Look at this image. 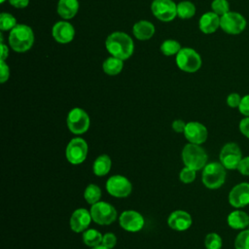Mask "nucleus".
<instances>
[{"mask_svg":"<svg viewBox=\"0 0 249 249\" xmlns=\"http://www.w3.org/2000/svg\"><path fill=\"white\" fill-rule=\"evenodd\" d=\"M105 48L109 54L124 61L132 56L134 53V42L127 33L114 31L107 36Z\"/></svg>","mask_w":249,"mask_h":249,"instance_id":"obj_1","label":"nucleus"},{"mask_svg":"<svg viewBox=\"0 0 249 249\" xmlns=\"http://www.w3.org/2000/svg\"><path fill=\"white\" fill-rule=\"evenodd\" d=\"M35 36L32 28L24 23H18L9 31V47L17 53H25L29 51L34 44Z\"/></svg>","mask_w":249,"mask_h":249,"instance_id":"obj_2","label":"nucleus"},{"mask_svg":"<svg viewBox=\"0 0 249 249\" xmlns=\"http://www.w3.org/2000/svg\"><path fill=\"white\" fill-rule=\"evenodd\" d=\"M181 157L184 165L196 171L203 169V167L207 164V154L205 150L198 144H186L182 149Z\"/></svg>","mask_w":249,"mask_h":249,"instance_id":"obj_3","label":"nucleus"},{"mask_svg":"<svg viewBox=\"0 0 249 249\" xmlns=\"http://www.w3.org/2000/svg\"><path fill=\"white\" fill-rule=\"evenodd\" d=\"M175 63L181 71L186 73H195L200 69L202 59L196 50L185 47L182 48L175 55Z\"/></svg>","mask_w":249,"mask_h":249,"instance_id":"obj_4","label":"nucleus"},{"mask_svg":"<svg viewBox=\"0 0 249 249\" xmlns=\"http://www.w3.org/2000/svg\"><path fill=\"white\" fill-rule=\"evenodd\" d=\"M226 168L221 162H210L207 163L201 174V180L203 185L208 189L220 188L226 180Z\"/></svg>","mask_w":249,"mask_h":249,"instance_id":"obj_5","label":"nucleus"},{"mask_svg":"<svg viewBox=\"0 0 249 249\" xmlns=\"http://www.w3.org/2000/svg\"><path fill=\"white\" fill-rule=\"evenodd\" d=\"M66 124L70 132L81 135L88 131L90 125L89 114L80 107L72 108L66 117Z\"/></svg>","mask_w":249,"mask_h":249,"instance_id":"obj_6","label":"nucleus"},{"mask_svg":"<svg viewBox=\"0 0 249 249\" xmlns=\"http://www.w3.org/2000/svg\"><path fill=\"white\" fill-rule=\"evenodd\" d=\"M89 211L92 221L100 226L111 225L118 217L117 209L111 203L102 200L92 204Z\"/></svg>","mask_w":249,"mask_h":249,"instance_id":"obj_7","label":"nucleus"},{"mask_svg":"<svg viewBox=\"0 0 249 249\" xmlns=\"http://www.w3.org/2000/svg\"><path fill=\"white\" fill-rule=\"evenodd\" d=\"M88 143L84 138L80 136L72 138L65 148L66 160L68 162L74 165L83 163L88 157Z\"/></svg>","mask_w":249,"mask_h":249,"instance_id":"obj_8","label":"nucleus"},{"mask_svg":"<svg viewBox=\"0 0 249 249\" xmlns=\"http://www.w3.org/2000/svg\"><path fill=\"white\" fill-rule=\"evenodd\" d=\"M247 25L245 18L237 12H228L220 17V28L227 34L237 35L242 33Z\"/></svg>","mask_w":249,"mask_h":249,"instance_id":"obj_9","label":"nucleus"},{"mask_svg":"<svg viewBox=\"0 0 249 249\" xmlns=\"http://www.w3.org/2000/svg\"><path fill=\"white\" fill-rule=\"evenodd\" d=\"M105 189L107 193L115 197L123 198L127 197L132 192L131 182L121 174H116L110 176L105 184Z\"/></svg>","mask_w":249,"mask_h":249,"instance_id":"obj_10","label":"nucleus"},{"mask_svg":"<svg viewBox=\"0 0 249 249\" xmlns=\"http://www.w3.org/2000/svg\"><path fill=\"white\" fill-rule=\"evenodd\" d=\"M151 12L159 20L169 22L177 17V4L173 0H153Z\"/></svg>","mask_w":249,"mask_h":249,"instance_id":"obj_11","label":"nucleus"},{"mask_svg":"<svg viewBox=\"0 0 249 249\" xmlns=\"http://www.w3.org/2000/svg\"><path fill=\"white\" fill-rule=\"evenodd\" d=\"M219 158L220 162L225 166L226 169H236L239 161L242 159L241 150L236 143H227L221 149Z\"/></svg>","mask_w":249,"mask_h":249,"instance_id":"obj_12","label":"nucleus"},{"mask_svg":"<svg viewBox=\"0 0 249 249\" xmlns=\"http://www.w3.org/2000/svg\"><path fill=\"white\" fill-rule=\"evenodd\" d=\"M119 224L123 230L128 232H137L143 229L145 220L138 211L124 210L119 216Z\"/></svg>","mask_w":249,"mask_h":249,"instance_id":"obj_13","label":"nucleus"},{"mask_svg":"<svg viewBox=\"0 0 249 249\" xmlns=\"http://www.w3.org/2000/svg\"><path fill=\"white\" fill-rule=\"evenodd\" d=\"M52 36L59 44H68L75 37V28L68 20H58L52 27Z\"/></svg>","mask_w":249,"mask_h":249,"instance_id":"obj_14","label":"nucleus"},{"mask_svg":"<svg viewBox=\"0 0 249 249\" xmlns=\"http://www.w3.org/2000/svg\"><path fill=\"white\" fill-rule=\"evenodd\" d=\"M183 134L189 143L200 145L206 141L208 130L206 126L199 122H189L186 124Z\"/></svg>","mask_w":249,"mask_h":249,"instance_id":"obj_15","label":"nucleus"},{"mask_svg":"<svg viewBox=\"0 0 249 249\" xmlns=\"http://www.w3.org/2000/svg\"><path fill=\"white\" fill-rule=\"evenodd\" d=\"M92 221L90 211L86 208H77L70 216L69 226L74 232H84Z\"/></svg>","mask_w":249,"mask_h":249,"instance_id":"obj_16","label":"nucleus"},{"mask_svg":"<svg viewBox=\"0 0 249 249\" xmlns=\"http://www.w3.org/2000/svg\"><path fill=\"white\" fill-rule=\"evenodd\" d=\"M229 202L235 208L249 204V183L242 182L235 185L229 194Z\"/></svg>","mask_w":249,"mask_h":249,"instance_id":"obj_17","label":"nucleus"},{"mask_svg":"<svg viewBox=\"0 0 249 249\" xmlns=\"http://www.w3.org/2000/svg\"><path fill=\"white\" fill-rule=\"evenodd\" d=\"M193 224L192 216L185 210H175L167 218L168 227L176 231H185Z\"/></svg>","mask_w":249,"mask_h":249,"instance_id":"obj_18","label":"nucleus"},{"mask_svg":"<svg viewBox=\"0 0 249 249\" xmlns=\"http://www.w3.org/2000/svg\"><path fill=\"white\" fill-rule=\"evenodd\" d=\"M220 27V16L214 12L204 13L198 19V28L204 34H212Z\"/></svg>","mask_w":249,"mask_h":249,"instance_id":"obj_19","label":"nucleus"},{"mask_svg":"<svg viewBox=\"0 0 249 249\" xmlns=\"http://www.w3.org/2000/svg\"><path fill=\"white\" fill-rule=\"evenodd\" d=\"M156 32L155 25L145 19H141L136 21L132 26V34L139 41H147L150 40Z\"/></svg>","mask_w":249,"mask_h":249,"instance_id":"obj_20","label":"nucleus"},{"mask_svg":"<svg viewBox=\"0 0 249 249\" xmlns=\"http://www.w3.org/2000/svg\"><path fill=\"white\" fill-rule=\"evenodd\" d=\"M79 8L80 4L78 0H58L56 12L62 19L69 20L78 14Z\"/></svg>","mask_w":249,"mask_h":249,"instance_id":"obj_21","label":"nucleus"},{"mask_svg":"<svg viewBox=\"0 0 249 249\" xmlns=\"http://www.w3.org/2000/svg\"><path fill=\"white\" fill-rule=\"evenodd\" d=\"M228 225L235 230H242L249 226V215L241 210H235L229 214L227 218Z\"/></svg>","mask_w":249,"mask_h":249,"instance_id":"obj_22","label":"nucleus"},{"mask_svg":"<svg viewBox=\"0 0 249 249\" xmlns=\"http://www.w3.org/2000/svg\"><path fill=\"white\" fill-rule=\"evenodd\" d=\"M111 166H112L111 158L106 154H102V155H99L94 160L92 163V171L94 175L98 177H102L109 173V171L111 170Z\"/></svg>","mask_w":249,"mask_h":249,"instance_id":"obj_23","label":"nucleus"},{"mask_svg":"<svg viewBox=\"0 0 249 249\" xmlns=\"http://www.w3.org/2000/svg\"><path fill=\"white\" fill-rule=\"evenodd\" d=\"M124 68V60L110 55L102 63V69L109 76H116L122 72Z\"/></svg>","mask_w":249,"mask_h":249,"instance_id":"obj_24","label":"nucleus"},{"mask_svg":"<svg viewBox=\"0 0 249 249\" xmlns=\"http://www.w3.org/2000/svg\"><path fill=\"white\" fill-rule=\"evenodd\" d=\"M103 234L95 229H87L82 235V239L85 245L92 248L100 245L102 242Z\"/></svg>","mask_w":249,"mask_h":249,"instance_id":"obj_25","label":"nucleus"},{"mask_svg":"<svg viewBox=\"0 0 249 249\" xmlns=\"http://www.w3.org/2000/svg\"><path fill=\"white\" fill-rule=\"evenodd\" d=\"M196 14V6L189 0H183L177 3V17L182 19L192 18Z\"/></svg>","mask_w":249,"mask_h":249,"instance_id":"obj_26","label":"nucleus"},{"mask_svg":"<svg viewBox=\"0 0 249 249\" xmlns=\"http://www.w3.org/2000/svg\"><path fill=\"white\" fill-rule=\"evenodd\" d=\"M101 189L95 184H89L84 191V198L90 205L98 202L101 198Z\"/></svg>","mask_w":249,"mask_h":249,"instance_id":"obj_27","label":"nucleus"},{"mask_svg":"<svg viewBox=\"0 0 249 249\" xmlns=\"http://www.w3.org/2000/svg\"><path fill=\"white\" fill-rule=\"evenodd\" d=\"M181 49H182L181 44L174 39H166L160 46V50L161 53L165 56L176 55Z\"/></svg>","mask_w":249,"mask_h":249,"instance_id":"obj_28","label":"nucleus"},{"mask_svg":"<svg viewBox=\"0 0 249 249\" xmlns=\"http://www.w3.org/2000/svg\"><path fill=\"white\" fill-rule=\"evenodd\" d=\"M17 18L10 13L3 12L0 15V29L2 31H11L17 25Z\"/></svg>","mask_w":249,"mask_h":249,"instance_id":"obj_29","label":"nucleus"},{"mask_svg":"<svg viewBox=\"0 0 249 249\" xmlns=\"http://www.w3.org/2000/svg\"><path fill=\"white\" fill-rule=\"evenodd\" d=\"M222 244V238L216 232H210L206 234L204 238V245L206 249H221Z\"/></svg>","mask_w":249,"mask_h":249,"instance_id":"obj_30","label":"nucleus"},{"mask_svg":"<svg viewBox=\"0 0 249 249\" xmlns=\"http://www.w3.org/2000/svg\"><path fill=\"white\" fill-rule=\"evenodd\" d=\"M211 10L221 17L230 12V3L228 0H213L211 2Z\"/></svg>","mask_w":249,"mask_h":249,"instance_id":"obj_31","label":"nucleus"},{"mask_svg":"<svg viewBox=\"0 0 249 249\" xmlns=\"http://www.w3.org/2000/svg\"><path fill=\"white\" fill-rule=\"evenodd\" d=\"M235 249H249V230L241 231L234 239Z\"/></svg>","mask_w":249,"mask_h":249,"instance_id":"obj_32","label":"nucleus"},{"mask_svg":"<svg viewBox=\"0 0 249 249\" xmlns=\"http://www.w3.org/2000/svg\"><path fill=\"white\" fill-rule=\"evenodd\" d=\"M196 170L185 166L179 172V179L184 184H191L196 179Z\"/></svg>","mask_w":249,"mask_h":249,"instance_id":"obj_33","label":"nucleus"},{"mask_svg":"<svg viewBox=\"0 0 249 249\" xmlns=\"http://www.w3.org/2000/svg\"><path fill=\"white\" fill-rule=\"evenodd\" d=\"M102 245H104L105 247L109 248V249H113L116 244H117V236L115 233L113 232H106L103 234L102 237Z\"/></svg>","mask_w":249,"mask_h":249,"instance_id":"obj_34","label":"nucleus"},{"mask_svg":"<svg viewBox=\"0 0 249 249\" xmlns=\"http://www.w3.org/2000/svg\"><path fill=\"white\" fill-rule=\"evenodd\" d=\"M10 78V67L5 60H0V83H6Z\"/></svg>","mask_w":249,"mask_h":249,"instance_id":"obj_35","label":"nucleus"},{"mask_svg":"<svg viewBox=\"0 0 249 249\" xmlns=\"http://www.w3.org/2000/svg\"><path fill=\"white\" fill-rule=\"evenodd\" d=\"M241 96L236 92H231L227 96V104L231 108H238L241 102Z\"/></svg>","mask_w":249,"mask_h":249,"instance_id":"obj_36","label":"nucleus"},{"mask_svg":"<svg viewBox=\"0 0 249 249\" xmlns=\"http://www.w3.org/2000/svg\"><path fill=\"white\" fill-rule=\"evenodd\" d=\"M242 175L249 176V156L242 158L236 168Z\"/></svg>","mask_w":249,"mask_h":249,"instance_id":"obj_37","label":"nucleus"},{"mask_svg":"<svg viewBox=\"0 0 249 249\" xmlns=\"http://www.w3.org/2000/svg\"><path fill=\"white\" fill-rule=\"evenodd\" d=\"M238 109L242 115L249 117V94H246L241 98V102L238 106Z\"/></svg>","mask_w":249,"mask_h":249,"instance_id":"obj_38","label":"nucleus"},{"mask_svg":"<svg viewBox=\"0 0 249 249\" xmlns=\"http://www.w3.org/2000/svg\"><path fill=\"white\" fill-rule=\"evenodd\" d=\"M186 124L183 120H180V119H177V120H174L171 124V127L172 129L177 132V133H183L184 130H185V126H186Z\"/></svg>","mask_w":249,"mask_h":249,"instance_id":"obj_39","label":"nucleus"},{"mask_svg":"<svg viewBox=\"0 0 249 249\" xmlns=\"http://www.w3.org/2000/svg\"><path fill=\"white\" fill-rule=\"evenodd\" d=\"M239 129L244 136L249 138V117H246L240 121Z\"/></svg>","mask_w":249,"mask_h":249,"instance_id":"obj_40","label":"nucleus"},{"mask_svg":"<svg viewBox=\"0 0 249 249\" xmlns=\"http://www.w3.org/2000/svg\"><path fill=\"white\" fill-rule=\"evenodd\" d=\"M30 0H8L10 5L17 9H24L29 5Z\"/></svg>","mask_w":249,"mask_h":249,"instance_id":"obj_41","label":"nucleus"},{"mask_svg":"<svg viewBox=\"0 0 249 249\" xmlns=\"http://www.w3.org/2000/svg\"><path fill=\"white\" fill-rule=\"evenodd\" d=\"M0 46H1V60H6L9 56V47L4 42H2Z\"/></svg>","mask_w":249,"mask_h":249,"instance_id":"obj_42","label":"nucleus"},{"mask_svg":"<svg viewBox=\"0 0 249 249\" xmlns=\"http://www.w3.org/2000/svg\"><path fill=\"white\" fill-rule=\"evenodd\" d=\"M90 249H109V248H107V247H105L104 245L100 244V245H97V246H95V247H92V248H90Z\"/></svg>","mask_w":249,"mask_h":249,"instance_id":"obj_43","label":"nucleus"},{"mask_svg":"<svg viewBox=\"0 0 249 249\" xmlns=\"http://www.w3.org/2000/svg\"><path fill=\"white\" fill-rule=\"evenodd\" d=\"M5 1H7V0H0V3H1V4H3Z\"/></svg>","mask_w":249,"mask_h":249,"instance_id":"obj_44","label":"nucleus"},{"mask_svg":"<svg viewBox=\"0 0 249 249\" xmlns=\"http://www.w3.org/2000/svg\"><path fill=\"white\" fill-rule=\"evenodd\" d=\"M248 227H249V226H248Z\"/></svg>","mask_w":249,"mask_h":249,"instance_id":"obj_45","label":"nucleus"}]
</instances>
